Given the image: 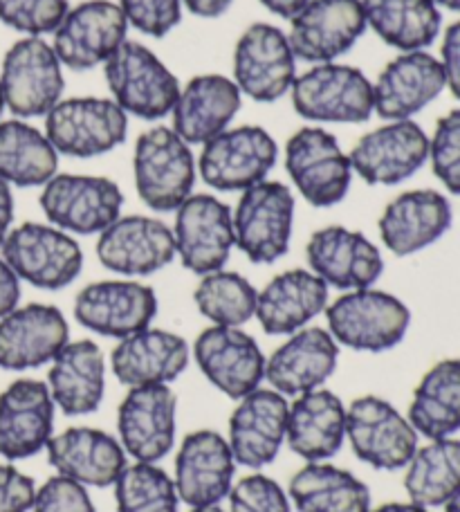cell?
I'll return each instance as SVG.
<instances>
[{
    "mask_svg": "<svg viewBox=\"0 0 460 512\" xmlns=\"http://www.w3.org/2000/svg\"><path fill=\"white\" fill-rule=\"evenodd\" d=\"M328 333L353 351L384 353L398 346L411 326V310L391 292L348 290L326 306Z\"/></svg>",
    "mask_w": 460,
    "mask_h": 512,
    "instance_id": "obj_1",
    "label": "cell"
},
{
    "mask_svg": "<svg viewBox=\"0 0 460 512\" xmlns=\"http://www.w3.org/2000/svg\"><path fill=\"white\" fill-rule=\"evenodd\" d=\"M135 189L153 212H176L193 194L198 164L189 144L167 126L144 131L135 142Z\"/></svg>",
    "mask_w": 460,
    "mask_h": 512,
    "instance_id": "obj_2",
    "label": "cell"
},
{
    "mask_svg": "<svg viewBox=\"0 0 460 512\" xmlns=\"http://www.w3.org/2000/svg\"><path fill=\"white\" fill-rule=\"evenodd\" d=\"M292 106L303 120L317 124H362L375 113L373 84L360 68L317 63L294 79Z\"/></svg>",
    "mask_w": 460,
    "mask_h": 512,
    "instance_id": "obj_3",
    "label": "cell"
},
{
    "mask_svg": "<svg viewBox=\"0 0 460 512\" xmlns=\"http://www.w3.org/2000/svg\"><path fill=\"white\" fill-rule=\"evenodd\" d=\"M113 102L126 115L162 120L171 115L180 95V81L146 45L124 41L104 63Z\"/></svg>",
    "mask_w": 460,
    "mask_h": 512,
    "instance_id": "obj_4",
    "label": "cell"
},
{
    "mask_svg": "<svg viewBox=\"0 0 460 512\" xmlns=\"http://www.w3.org/2000/svg\"><path fill=\"white\" fill-rule=\"evenodd\" d=\"M0 248L16 277L41 290L70 286L84 268V252L79 243L54 225H18L9 230Z\"/></svg>",
    "mask_w": 460,
    "mask_h": 512,
    "instance_id": "obj_5",
    "label": "cell"
},
{
    "mask_svg": "<svg viewBox=\"0 0 460 512\" xmlns=\"http://www.w3.org/2000/svg\"><path fill=\"white\" fill-rule=\"evenodd\" d=\"M285 171L312 207L342 203L353 182V167L333 133L303 126L285 144Z\"/></svg>",
    "mask_w": 460,
    "mask_h": 512,
    "instance_id": "obj_6",
    "label": "cell"
},
{
    "mask_svg": "<svg viewBox=\"0 0 460 512\" xmlns=\"http://www.w3.org/2000/svg\"><path fill=\"white\" fill-rule=\"evenodd\" d=\"M128 115L113 99L70 97L45 115V135L61 155L97 158L126 140Z\"/></svg>",
    "mask_w": 460,
    "mask_h": 512,
    "instance_id": "obj_7",
    "label": "cell"
},
{
    "mask_svg": "<svg viewBox=\"0 0 460 512\" xmlns=\"http://www.w3.org/2000/svg\"><path fill=\"white\" fill-rule=\"evenodd\" d=\"M236 248L252 263H274L288 254L294 223V196L276 180L241 191L232 212Z\"/></svg>",
    "mask_w": 460,
    "mask_h": 512,
    "instance_id": "obj_8",
    "label": "cell"
},
{
    "mask_svg": "<svg viewBox=\"0 0 460 512\" xmlns=\"http://www.w3.org/2000/svg\"><path fill=\"white\" fill-rule=\"evenodd\" d=\"M66 79L57 52L41 36H27L7 50L0 70L5 106L18 117H45L61 102Z\"/></svg>",
    "mask_w": 460,
    "mask_h": 512,
    "instance_id": "obj_9",
    "label": "cell"
},
{
    "mask_svg": "<svg viewBox=\"0 0 460 512\" xmlns=\"http://www.w3.org/2000/svg\"><path fill=\"white\" fill-rule=\"evenodd\" d=\"M39 203L54 227L88 236L101 234L122 216L124 194L110 178L57 173L43 185Z\"/></svg>",
    "mask_w": 460,
    "mask_h": 512,
    "instance_id": "obj_10",
    "label": "cell"
},
{
    "mask_svg": "<svg viewBox=\"0 0 460 512\" xmlns=\"http://www.w3.org/2000/svg\"><path fill=\"white\" fill-rule=\"evenodd\" d=\"M279 158L274 137L261 126L227 128L202 144L198 171L216 191H245L268 180Z\"/></svg>",
    "mask_w": 460,
    "mask_h": 512,
    "instance_id": "obj_11",
    "label": "cell"
},
{
    "mask_svg": "<svg viewBox=\"0 0 460 512\" xmlns=\"http://www.w3.org/2000/svg\"><path fill=\"white\" fill-rule=\"evenodd\" d=\"M346 436L357 459L375 470L407 468L418 450V432L389 400L362 396L346 409Z\"/></svg>",
    "mask_w": 460,
    "mask_h": 512,
    "instance_id": "obj_12",
    "label": "cell"
},
{
    "mask_svg": "<svg viewBox=\"0 0 460 512\" xmlns=\"http://www.w3.org/2000/svg\"><path fill=\"white\" fill-rule=\"evenodd\" d=\"M297 79V57L288 34L270 23H254L234 50V84L254 102L272 104L290 93Z\"/></svg>",
    "mask_w": 460,
    "mask_h": 512,
    "instance_id": "obj_13",
    "label": "cell"
},
{
    "mask_svg": "<svg viewBox=\"0 0 460 512\" xmlns=\"http://www.w3.org/2000/svg\"><path fill=\"white\" fill-rule=\"evenodd\" d=\"M176 254L193 274L205 277L223 270L236 248L234 218L223 200L209 194H191L176 209Z\"/></svg>",
    "mask_w": 460,
    "mask_h": 512,
    "instance_id": "obj_14",
    "label": "cell"
},
{
    "mask_svg": "<svg viewBox=\"0 0 460 512\" xmlns=\"http://www.w3.org/2000/svg\"><path fill=\"white\" fill-rule=\"evenodd\" d=\"M178 396L169 384L128 389L117 411L119 443L137 463H158L176 443Z\"/></svg>",
    "mask_w": 460,
    "mask_h": 512,
    "instance_id": "obj_15",
    "label": "cell"
},
{
    "mask_svg": "<svg viewBox=\"0 0 460 512\" xmlns=\"http://www.w3.org/2000/svg\"><path fill=\"white\" fill-rule=\"evenodd\" d=\"M128 21L122 7L110 0H86L68 9L54 30L52 48L61 66L70 70H92L113 57L126 41Z\"/></svg>",
    "mask_w": 460,
    "mask_h": 512,
    "instance_id": "obj_16",
    "label": "cell"
},
{
    "mask_svg": "<svg viewBox=\"0 0 460 512\" xmlns=\"http://www.w3.org/2000/svg\"><path fill=\"white\" fill-rule=\"evenodd\" d=\"M348 160L366 185L393 187L425 167L429 137L413 120L389 122L362 135Z\"/></svg>",
    "mask_w": 460,
    "mask_h": 512,
    "instance_id": "obj_17",
    "label": "cell"
},
{
    "mask_svg": "<svg viewBox=\"0 0 460 512\" xmlns=\"http://www.w3.org/2000/svg\"><path fill=\"white\" fill-rule=\"evenodd\" d=\"M362 0H308L290 18V48L308 63H330L342 57L366 32Z\"/></svg>",
    "mask_w": 460,
    "mask_h": 512,
    "instance_id": "obj_18",
    "label": "cell"
},
{
    "mask_svg": "<svg viewBox=\"0 0 460 512\" xmlns=\"http://www.w3.org/2000/svg\"><path fill=\"white\" fill-rule=\"evenodd\" d=\"M193 360L218 391L241 400L265 380V355L252 335L236 326H209L193 342Z\"/></svg>",
    "mask_w": 460,
    "mask_h": 512,
    "instance_id": "obj_19",
    "label": "cell"
},
{
    "mask_svg": "<svg viewBox=\"0 0 460 512\" xmlns=\"http://www.w3.org/2000/svg\"><path fill=\"white\" fill-rule=\"evenodd\" d=\"M158 315V297L140 281H95L79 290L75 299L77 322L88 331L124 340L149 328Z\"/></svg>",
    "mask_w": 460,
    "mask_h": 512,
    "instance_id": "obj_20",
    "label": "cell"
},
{
    "mask_svg": "<svg viewBox=\"0 0 460 512\" xmlns=\"http://www.w3.org/2000/svg\"><path fill=\"white\" fill-rule=\"evenodd\" d=\"M97 259L122 277H149L176 259V239L158 218L119 216L99 234Z\"/></svg>",
    "mask_w": 460,
    "mask_h": 512,
    "instance_id": "obj_21",
    "label": "cell"
},
{
    "mask_svg": "<svg viewBox=\"0 0 460 512\" xmlns=\"http://www.w3.org/2000/svg\"><path fill=\"white\" fill-rule=\"evenodd\" d=\"M306 259L310 272H315L328 288L344 292L373 288L384 272V259L377 245L362 232L342 225H330L312 234L306 245Z\"/></svg>",
    "mask_w": 460,
    "mask_h": 512,
    "instance_id": "obj_22",
    "label": "cell"
},
{
    "mask_svg": "<svg viewBox=\"0 0 460 512\" xmlns=\"http://www.w3.org/2000/svg\"><path fill=\"white\" fill-rule=\"evenodd\" d=\"M236 459L227 438L211 429L184 438L176 454V490L191 508L218 506L234 488Z\"/></svg>",
    "mask_w": 460,
    "mask_h": 512,
    "instance_id": "obj_23",
    "label": "cell"
},
{
    "mask_svg": "<svg viewBox=\"0 0 460 512\" xmlns=\"http://www.w3.org/2000/svg\"><path fill=\"white\" fill-rule=\"evenodd\" d=\"M68 342L70 326L57 306H16L0 317V369H39L50 364Z\"/></svg>",
    "mask_w": 460,
    "mask_h": 512,
    "instance_id": "obj_24",
    "label": "cell"
},
{
    "mask_svg": "<svg viewBox=\"0 0 460 512\" xmlns=\"http://www.w3.org/2000/svg\"><path fill=\"white\" fill-rule=\"evenodd\" d=\"M447 88L440 59L427 50L402 52L389 61L373 84L375 113L386 122L411 120Z\"/></svg>",
    "mask_w": 460,
    "mask_h": 512,
    "instance_id": "obj_25",
    "label": "cell"
},
{
    "mask_svg": "<svg viewBox=\"0 0 460 512\" xmlns=\"http://www.w3.org/2000/svg\"><path fill=\"white\" fill-rule=\"evenodd\" d=\"M290 402L274 389H254L238 400L229 416V438L236 463L259 470L281 452L288 432Z\"/></svg>",
    "mask_w": 460,
    "mask_h": 512,
    "instance_id": "obj_26",
    "label": "cell"
},
{
    "mask_svg": "<svg viewBox=\"0 0 460 512\" xmlns=\"http://www.w3.org/2000/svg\"><path fill=\"white\" fill-rule=\"evenodd\" d=\"M54 400L48 384L16 380L0 393V456L23 461L45 450L54 436Z\"/></svg>",
    "mask_w": 460,
    "mask_h": 512,
    "instance_id": "obj_27",
    "label": "cell"
},
{
    "mask_svg": "<svg viewBox=\"0 0 460 512\" xmlns=\"http://www.w3.org/2000/svg\"><path fill=\"white\" fill-rule=\"evenodd\" d=\"M452 221L454 212L447 196L434 189H413L384 207L377 230L391 254L411 256L443 239Z\"/></svg>",
    "mask_w": 460,
    "mask_h": 512,
    "instance_id": "obj_28",
    "label": "cell"
},
{
    "mask_svg": "<svg viewBox=\"0 0 460 512\" xmlns=\"http://www.w3.org/2000/svg\"><path fill=\"white\" fill-rule=\"evenodd\" d=\"M339 362V344L324 328H301L288 335L265 360V380L281 396H303L321 389Z\"/></svg>",
    "mask_w": 460,
    "mask_h": 512,
    "instance_id": "obj_29",
    "label": "cell"
},
{
    "mask_svg": "<svg viewBox=\"0 0 460 512\" xmlns=\"http://www.w3.org/2000/svg\"><path fill=\"white\" fill-rule=\"evenodd\" d=\"M45 450L48 463L61 477L92 488L115 486L128 465L122 443L95 427H70L52 436Z\"/></svg>",
    "mask_w": 460,
    "mask_h": 512,
    "instance_id": "obj_30",
    "label": "cell"
},
{
    "mask_svg": "<svg viewBox=\"0 0 460 512\" xmlns=\"http://www.w3.org/2000/svg\"><path fill=\"white\" fill-rule=\"evenodd\" d=\"M191 349L184 337L144 328L119 340L110 355V369L124 387H146V384H171L189 367Z\"/></svg>",
    "mask_w": 460,
    "mask_h": 512,
    "instance_id": "obj_31",
    "label": "cell"
},
{
    "mask_svg": "<svg viewBox=\"0 0 460 512\" xmlns=\"http://www.w3.org/2000/svg\"><path fill=\"white\" fill-rule=\"evenodd\" d=\"M243 93L234 79L225 75H198L180 88L178 102L173 106V131L184 142L207 144L216 135L227 131L241 111Z\"/></svg>",
    "mask_w": 460,
    "mask_h": 512,
    "instance_id": "obj_32",
    "label": "cell"
},
{
    "mask_svg": "<svg viewBox=\"0 0 460 512\" xmlns=\"http://www.w3.org/2000/svg\"><path fill=\"white\" fill-rule=\"evenodd\" d=\"M328 306V286L310 270H285L259 292L256 319L268 335H292Z\"/></svg>",
    "mask_w": 460,
    "mask_h": 512,
    "instance_id": "obj_33",
    "label": "cell"
},
{
    "mask_svg": "<svg viewBox=\"0 0 460 512\" xmlns=\"http://www.w3.org/2000/svg\"><path fill=\"white\" fill-rule=\"evenodd\" d=\"M48 389L54 405L66 416L97 411L106 393V360L99 346L90 340L63 346L50 362Z\"/></svg>",
    "mask_w": 460,
    "mask_h": 512,
    "instance_id": "obj_34",
    "label": "cell"
},
{
    "mask_svg": "<svg viewBox=\"0 0 460 512\" xmlns=\"http://www.w3.org/2000/svg\"><path fill=\"white\" fill-rule=\"evenodd\" d=\"M346 407L337 393L315 389L294 398L288 409L285 443L306 463H319L342 450Z\"/></svg>",
    "mask_w": 460,
    "mask_h": 512,
    "instance_id": "obj_35",
    "label": "cell"
},
{
    "mask_svg": "<svg viewBox=\"0 0 460 512\" xmlns=\"http://www.w3.org/2000/svg\"><path fill=\"white\" fill-rule=\"evenodd\" d=\"M288 495L299 512H371V490L348 470L308 463L290 479Z\"/></svg>",
    "mask_w": 460,
    "mask_h": 512,
    "instance_id": "obj_36",
    "label": "cell"
},
{
    "mask_svg": "<svg viewBox=\"0 0 460 512\" xmlns=\"http://www.w3.org/2000/svg\"><path fill=\"white\" fill-rule=\"evenodd\" d=\"M409 423L418 436L429 441L449 438L460 429V358L434 364L418 387L409 405Z\"/></svg>",
    "mask_w": 460,
    "mask_h": 512,
    "instance_id": "obj_37",
    "label": "cell"
},
{
    "mask_svg": "<svg viewBox=\"0 0 460 512\" xmlns=\"http://www.w3.org/2000/svg\"><path fill=\"white\" fill-rule=\"evenodd\" d=\"M362 9L366 25L400 52L427 50L443 27L434 0H362Z\"/></svg>",
    "mask_w": 460,
    "mask_h": 512,
    "instance_id": "obj_38",
    "label": "cell"
},
{
    "mask_svg": "<svg viewBox=\"0 0 460 512\" xmlns=\"http://www.w3.org/2000/svg\"><path fill=\"white\" fill-rule=\"evenodd\" d=\"M59 153L48 135L23 120L0 122V178L14 187H43L57 176Z\"/></svg>",
    "mask_w": 460,
    "mask_h": 512,
    "instance_id": "obj_39",
    "label": "cell"
},
{
    "mask_svg": "<svg viewBox=\"0 0 460 512\" xmlns=\"http://www.w3.org/2000/svg\"><path fill=\"white\" fill-rule=\"evenodd\" d=\"M460 488V441L454 436L418 445L404 472L409 501L425 508H440Z\"/></svg>",
    "mask_w": 460,
    "mask_h": 512,
    "instance_id": "obj_40",
    "label": "cell"
},
{
    "mask_svg": "<svg viewBox=\"0 0 460 512\" xmlns=\"http://www.w3.org/2000/svg\"><path fill=\"white\" fill-rule=\"evenodd\" d=\"M256 299L259 290L243 274L229 270L205 274L193 290V301L211 326L241 328L256 315Z\"/></svg>",
    "mask_w": 460,
    "mask_h": 512,
    "instance_id": "obj_41",
    "label": "cell"
},
{
    "mask_svg": "<svg viewBox=\"0 0 460 512\" xmlns=\"http://www.w3.org/2000/svg\"><path fill=\"white\" fill-rule=\"evenodd\" d=\"M119 512H178L176 483L158 463H133L115 481Z\"/></svg>",
    "mask_w": 460,
    "mask_h": 512,
    "instance_id": "obj_42",
    "label": "cell"
},
{
    "mask_svg": "<svg viewBox=\"0 0 460 512\" xmlns=\"http://www.w3.org/2000/svg\"><path fill=\"white\" fill-rule=\"evenodd\" d=\"M68 0H0V21L16 32L54 34L68 14Z\"/></svg>",
    "mask_w": 460,
    "mask_h": 512,
    "instance_id": "obj_43",
    "label": "cell"
},
{
    "mask_svg": "<svg viewBox=\"0 0 460 512\" xmlns=\"http://www.w3.org/2000/svg\"><path fill=\"white\" fill-rule=\"evenodd\" d=\"M429 160L449 194L460 196V108L438 120L434 137H429Z\"/></svg>",
    "mask_w": 460,
    "mask_h": 512,
    "instance_id": "obj_44",
    "label": "cell"
},
{
    "mask_svg": "<svg viewBox=\"0 0 460 512\" xmlns=\"http://www.w3.org/2000/svg\"><path fill=\"white\" fill-rule=\"evenodd\" d=\"M229 512H290V499L274 479L250 474L229 492Z\"/></svg>",
    "mask_w": 460,
    "mask_h": 512,
    "instance_id": "obj_45",
    "label": "cell"
},
{
    "mask_svg": "<svg viewBox=\"0 0 460 512\" xmlns=\"http://www.w3.org/2000/svg\"><path fill=\"white\" fill-rule=\"evenodd\" d=\"M128 25L146 36L162 39L182 18V0H119Z\"/></svg>",
    "mask_w": 460,
    "mask_h": 512,
    "instance_id": "obj_46",
    "label": "cell"
},
{
    "mask_svg": "<svg viewBox=\"0 0 460 512\" xmlns=\"http://www.w3.org/2000/svg\"><path fill=\"white\" fill-rule=\"evenodd\" d=\"M32 512H97L86 486L61 477H52L36 490Z\"/></svg>",
    "mask_w": 460,
    "mask_h": 512,
    "instance_id": "obj_47",
    "label": "cell"
},
{
    "mask_svg": "<svg viewBox=\"0 0 460 512\" xmlns=\"http://www.w3.org/2000/svg\"><path fill=\"white\" fill-rule=\"evenodd\" d=\"M36 483L14 465H0V512H27L34 506Z\"/></svg>",
    "mask_w": 460,
    "mask_h": 512,
    "instance_id": "obj_48",
    "label": "cell"
},
{
    "mask_svg": "<svg viewBox=\"0 0 460 512\" xmlns=\"http://www.w3.org/2000/svg\"><path fill=\"white\" fill-rule=\"evenodd\" d=\"M440 66L445 70L447 88L460 102V21L452 23L443 34L440 45Z\"/></svg>",
    "mask_w": 460,
    "mask_h": 512,
    "instance_id": "obj_49",
    "label": "cell"
},
{
    "mask_svg": "<svg viewBox=\"0 0 460 512\" xmlns=\"http://www.w3.org/2000/svg\"><path fill=\"white\" fill-rule=\"evenodd\" d=\"M18 299H21V279L0 256V317L12 313L18 306Z\"/></svg>",
    "mask_w": 460,
    "mask_h": 512,
    "instance_id": "obj_50",
    "label": "cell"
},
{
    "mask_svg": "<svg viewBox=\"0 0 460 512\" xmlns=\"http://www.w3.org/2000/svg\"><path fill=\"white\" fill-rule=\"evenodd\" d=\"M14 221V196H12V185L0 178V245H3L5 236L12 230Z\"/></svg>",
    "mask_w": 460,
    "mask_h": 512,
    "instance_id": "obj_51",
    "label": "cell"
},
{
    "mask_svg": "<svg viewBox=\"0 0 460 512\" xmlns=\"http://www.w3.org/2000/svg\"><path fill=\"white\" fill-rule=\"evenodd\" d=\"M182 3L187 5L191 14L200 18H218L227 12L232 0H182Z\"/></svg>",
    "mask_w": 460,
    "mask_h": 512,
    "instance_id": "obj_52",
    "label": "cell"
},
{
    "mask_svg": "<svg viewBox=\"0 0 460 512\" xmlns=\"http://www.w3.org/2000/svg\"><path fill=\"white\" fill-rule=\"evenodd\" d=\"M261 5H265L270 9L272 14L281 16V18H294L297 16L303 7L308 5V0H259Z\"/></svg>",
    "mask_w": 460,
    "mask_h": 512,
    "instance_id": "obj_53",
    "label": "cell"
},
{
    "mask_svg": "<svg viewBox=\"0 0 460 512\" xmlns=\"http://www.w3.org/2000/svg\"><path fill=\"white\" fill-rule=\"evenodd\" d=\"M371 512H431V508L418 506V504H413V501H407V504H400V501H395V504H384V506L375 508Z\"/></svg>",
    "mask_w": 460,
    "mask_h": 512,
    "instance_id": "obj_54",
    "label": "cell"
},
{
    "mask_svg": "<svg viewBox=\"0 0 460 512\" xmlns=\"http://www.w3.org/2000/svg\"><path fill=\"white\" fill-rule=\"evenodd\" d=\"M445 512H460V488L456 490V495L445 504Z\"/></svg>",
    "mask_w": 460,
    "mask_h": 512,
    "instance_id": "obj_55",
    "label": "cell"
},
{
    "mask_svg": "<svg viewBox=\"0 0 460 512\" xmlns=\"http://www.w3.org/2000/svg\"><path fill=\"white\" fill-rule=\"evenodd\" d=\"M438 7H447L452 12H460V0H434Z\"/></svg>",
    "mask_w": 460,
    "mask_h": 512,
    "instance_id": "obj_56",
    "label": "cell"
},
{
    "mask_svg": "<svg viewBox=\"0 0 460 512\" xmlns=\"http://www.w3.org/2000/svg\"><path fill=\"white\" fill-rule=\"evenodd\" d=\"M191 512H225L220 506H202V508H191Z\"/></svg>",
    "mask_w": 460,
    "mask_h": 512,
    "instance_id": "obj_57",
    "label": "cell"
},
{
    "mask_svg": "<svg viewBox=\"0 0 460 512\" xmlns=\"http://www.w3.org/2000/svg\"><path fill=\"white\" fill-rule=\"evenodd\" d=\"M5 111V97H3V90H0V115Z\"/></svg>",
    "mask_w": 460,
    "mask_h": 512,
    "instance_id": "obj_58",
    "label": "cell"
}]
</instances>
